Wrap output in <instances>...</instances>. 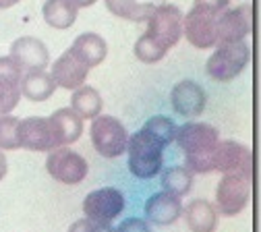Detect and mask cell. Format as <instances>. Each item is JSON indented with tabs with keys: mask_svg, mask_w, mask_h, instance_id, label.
<instances>
[{
	"mask_svg": "<svg viewBox=\"0 0 261 232\" xmlns=\"http://www.w3.org/2000/svg\"><path fill=\"white\" fill-rule=\"evenodd\" d=\"M253 29V9L249 5H239L237 9H228L218 17L216 33L218 44L245 42Z\"/></svg>",
	"mask_w": 261,
	"mask_h": 232,
	"instance_id": "7c38bea8",
	"label": "cell"
},
{
	"mask_svg": "<svg viewBox=\"0 0 261 232\" xmlns=\"http://www.w3.org/2000/svg\"><path fill=\"white\" fill-rule=\"evenodd\" d=\"M128 170L137 178H153L164 164V145L155 141L143 128L137 131L126 143Z\"/></svg>",
	"mask_w": 261,
	"mask_h": 232,
	"instance_id": "7a4b0ae2",
	"label": "cell"
},
{
	"mask_svg": "<svg viewBox=\"0 0 261 232\" xmlns=\"http://www.w3.org/2000/svg\"><path fill=\"white\" fill-rule=\"evenodd\" d=\"M11 58L21 71H27V73L44 71L50 62V54H48L46 44L38 38H31V36H23V38L13 42Z\"/></svg>",
	"mask_w": 261,
	"mask_h": 232,
	"instance_id": "5bb4252c",
	"label": "cell"
},
{
	"mask_svg": "<svg viewBox=\"0 0 261 232\" xmlns=\"http://www.w3.org/2000/svg\"><path fill=\"white\" fill-rule=\"evenodd\" d=\"M87 73H89L87 66L71 50H67L64 54H60L58 60L54 62L50 77L62 89H79L85 83Z\"/></svg>",
	"mask_w": 261,
	"mask_h": 232,
	"instance_id": "2e32d148",
	"label": "cell"
},
{
	"mask_svg": "<svg viewBox=\"0 0 261 232\" xmlns=\"http://www.w3.org/2000/svg\"><path fill=\"white\" fill-rule=\"evenodd\" d=\"M54 89L56 83L46 71H31L25 77H21V93L31 102H46L54 93Z\"/></svg>",
	"mask_w": 261,
	"mask_h": 232,
	"instance_id": "44dd1931",
	"label": "cell"
},
{
	"mask_svg": "<svg viewBox=\"0 0 261 232\" xmlns=\"http://www.w3.org/2000/svg\"><path fill=\"white\" fill-rule=\"evenodd\" d=\"M46 170L58 183L79 185V183L85 181L89 166H87V160L81 153H77L73 149H67V147H58V149L50 151V156L46 160Z\"/></svg>",
	"mask_w": 261,
	"mask_h": 232,
	"instance_id": "ba28073f",
	"label": "cell"
},
{
	"mask_svg": "<svg viewBox=\"0 0 261 232\" xmlns=\"http://www.w3.org/2000/svg\"><path fill=\"white\" fill-rule=\"evenodd\" d=\"M54 131H56V137L60 141V147L64 145H71L75 143L81 133H83V118L73 110V108H60L50 116Z\"/></svg>",
	"mask_w": 261,
	"mask_h": 232,
	"instance_id": "ffe728a7",
	"label": "cell"
},
{
	"mask_svg": "<svg viewBox=\"0 0 261 232\" xmlns=\"http://www.w3.org/2000/svg\"><path fill=\"white\" fill-rule=\"evenodd\" d=\"M216 13L205 11L201 7H193L187 17H182V33L187 36V42L195 48H212L218 44V33H216V23H218Z\"/></svg>",
	"mask_w": 261,
	"mask_h": 232,
	"instance_id": "8fae6325",
	"label": "cell"
},
{
	"mask_svg": "<svg viewBox=\"0 0 261 232\" xmlns=\"http://www.w3.org/2000/svg\"><path fill=\"white\" fill-rule=\"evenodd\" d=\"M228 5H230V0H195V7H201V9L212 11L216 15H220L222 11H226Z\"/></svg>",
	"mask_w": 261,
	"mask_h": 232,
	"instance_id": "4dcf8cb0",
	"label": "cell"
},
{
	"mask_svg": "<svg viewBox=\"0 0 261 232\" xmlns=\"http://www.w3.org/2000/svg\"><path fill=\"white\" fill-rule=\"evenodd\" d=\"M0 149H19V118L0 116Z\"/></svg>",
	"mask_w": 261,
	"mask_h": 232,
	"instance_id": "4316f807",
	"label": "cell"
},
{
	"mask_svg": "<svg viewBox=\"0 0 261 232\" xmlns=\"http://www.w3.org/2000/svg\"><path fill=\"white\" fill-rule=\"evenodd\" d=\"M174 141L187 158V168L197 174L214 172V153L220 143V133L207 122H187L176 128Z\"/></svg>",
	"mask_w": 261,
	"mask_h": 232,
	"instance_id": "6da1fadb",
	"label": "cell"
},
{
	"mask_svg": "<svg viewBox=\"0 0 261 232\" xmlns=\"http://www.w3.org/2000/svg\"><path fill=\"white\" fill-rule=\"evenodd\" d=\"M182 214V203L180 197H174L170 193H153L147 203H145V216L149 222L158 226H168L174 224Z\"/></svg>",
	"mask_w": 261,
	"mask_h": 232,
	"instance_id": "e0dca14e",
	"label": "cell"
},
{
	"mask_svg": "<svg viewBox=\"0 0 261 232\" xmlns=\"http://www.w3.org/2000/svg\"><path fill=\"white\" fill-rule=\"evenodd\" d=\"M147 23L149 27L145 31V36L164 52H168L172 46L178 44L182 36V13L178 11V7L174 5L155 7Z\"/></svg>",
	"mask_w": 261,
	"mask_h": 232,
	"instance_id": "277c9868",
	"label": "cell"
},
{
	"mask_svg": "<svg viewBox=\"0 0 261 232\" xmlns=\"http://www.w3.org/2000/svg\"><path fill=\"white\" fill-rule=\"evenodd\" d=\"M106 7L112 15L126 19V21H147L153 13V5L149 3H137V0H106Z\"/></svg>",
	"mask_w": 261,
	"mask_h": 232,
	"instance_id": "cb8c5ba5",
	"label": "cell"
},
{
	"mask_svg": "<svg viewBox=\"0 0 261 232\" xmlns=\"http://www.w3.org/2000/svg\"><path fill=\"white\" fill-rule=\"evenodd\" d=\"M251 199V181L239 174H224L216 189V208L222 216H239Z\"/></svg>",
	"mask_w": 261,
	"mask_h": 232,
	"instance_id": "8992f818",
	"label": "cell"
},
{
	"mask_svg": "<svg viewBox=\"0 0 261 232\" xmlns=\"http://www.w3.org/2000/svg\"><path fill=\"white\" fill-rule=\"evenodd\" d=\"M182 214L191 232H214L218 226L216 208L205 199H193L187 208H182Z\"/></svg>",
	"mask_w": 261,
	"mask_h": 232,
	"instance_id": "d6986e66",
	"label": "cell"
},
{
	"mask_svg": "<svg viewBox=\"0 0 261 232\" xmlns=\"http://www.w3.org/2000/svg\"><path fill=\"white\" fill-rule=\"evenodd\" d=\"M69 50L87 69H93V66L104 62V58L108 54V46H106L104 38L97 36V33H81V36H77V40L73 42V46Z\"/></svg>",
	"mask_w": 261,
	"mask_h": 232,
	"instance_id": "ac0fdd59",
	"label": "cell"
},
{
	"mask_svg": "<svg viewBox=\"0 0 261 232\" xmlns=\"http://www.w3.org/2000/svg\"><path fill=\"white\" fill-rule=\"evenodd\" d=\"M116 232H151V230H149V224L141 218H126L120 222Z\"/></svg>",
	"mask_w": 261,
	"mask_h": 232,
	"instance_id": "f546056e",
	"label": "cell"
},
{
	"mask_svg": "<svg viewBox=\"0 0 261 232\" xmlns=\"http://www.w3.org/2000/svg\"><path fill=\"white\" fill-rule=\"evenodd\" d=\"M124 210V195L114 187L95 189L83 199V214L97 224H110Z\"/></svg>",
	"mask_w": 261,
	"mask_h": 232,
	"instance_id": "9c48e42d",
	"label": "cell"
},
{
	"mask_svg": "<svg viewBox=\"0 0 261 232\" xmlns=\"http://www.w3.org/2000/svg\"><path fill=\"white\" fill-rule=\"evenodd\" d=\"M19 147L31 149V151H54L60 147V141L56 137L54 124L48 118L42 116H29L19 120Z\"/></svg>",
	"mask_w": 261,
	"mask_h": 232,
	"instance_id": "30bf717a",
	"label": "cell"
},
{
	"mask_svg": "<svg viewBox=\"0 0 261 232\" xmlns=\"http://www.w3.org/2000/svg\"><path fill=\"white\" fill-rule=\"evenodd\" d=\"M253 153L247 145L234 139H224L218 143L214 153V170L224 174H239L253 181Z\"/></svg>",
	"mask_w": 261,
	"mask_h": 232,
	"instance_id": "52a82bcc",
	"label": "cell"
},
{
	"mask_svg": "<svg viewBox=\"0 0 261 232\" xmlns=\"http://www.w3.org/2000/svg\"><path fill=\"white\" fill-rule=\"evenodd\" d=\"M21 99V69L11 56H0V114H9Z\"/></svg>",
	"mask_w": 261,
	"mask_h": 232,
	"instance_id": "9a60e30c",
	"label": "cell"
},
{
	"mask_svg": "<svg viewBox=\"0 0 261 232\" xmlns=\"http://www.w3.org/2000/svg\"><path fill=\"white\" fill-rule=\"evenodd\" d=\"M69 232H116V228H112L110 224H97V222L83 218V220L73 222Z\"/></svg>",
	"mask_w": 261,
	"mask_h": 232,
	"instance_id": "f1b7e54d",
	"label": "cell"
},
{
	"mask_svg": "<svg viewBox=\"0 0 261 232\" xmlns=\"http://www.w3.org/2000/svg\"><path fill=\"white\" fill-rule=\"evenodd\" d=\"M162 187H164V193H170L174 197H182L193 187V172L187 168V166H174V168H170L162 174Z\"/></svg>",
	"mask_w": 261,
	"mask_h": 232,
	"instance_id": "d4e9b609",
	"label": "cell"
},
{
	"mask_svg": "<svg viewBox=\"0 0 261 232\" xmlns=\"http://www.w3.org/2000/svg\"><path fill=\"white\" fill-rule=\"evenodd\" d=\"M71 3H73L77 9H85V7H91V5H95L97 0H71Z\"/></svg>",
	"mask_w": 261,
	"mask_h": 232,
	"instance_id": "d6a6232c",
	"label": "cell"
},
{
	"mask_svg": "<svg viewBox=\"0 0 261 232\" xmlns=\"http://www.w3.org/2000/svg\"><path fill=\"white\" fill-rule=\"evenodd\" d=\"M135 56L141 60V62H158V60H162L166 56V52L162 50L158 44H153L145 33L137 40V44H135Z\"/></svg>",
	"mask_w": 261,
	"mask_h": 232,
	"instance_id": "83f0119b",
	"label": "cell"
},
{
	"mask_svg": "<svg viewBox=\"0 0 261 232\" xmlns=\"http://www.w3.org/2000/svg\"><path fill=\"white\" fill-rule=\"evenodd\" d=\"M7 170H9V166H7V158H5V153L0 151V181H3L5 176H7Z\"/></svg>",
	"mask_w": 261,
	"mask_h": 232,
	"instance_id": "1f68e13d",
	"label": "cell"
},
{
	"mask_svg": "<svg viewBox=\"0 0 261 232\" xmlns=\"http://www.w3.org/2000/svg\"><path fill=\"white\" fill-rule=\"evenodd\" d=\"M170 104L176 114L185 118H195L203 114L207 104V93L205 89L195 83V81H178L170 91Z\"/></svg>",
	"mask_w": 261,
	"mask_h": 232,
	"instance_id": "4fadbf2b",
	"label": "cell"
},
{
	"mask_svg": "<svg viewBox=\"0 0 261 232\" xmlns=\"http://www.w3.org/2000/svg\"><path fill=\"white\" fill-rule=\"evenodd\" d=\"M71 108L81 116V118H95L102 112V95L95 87L81 85L75 89L71 97Z\"/></svg>",
	"mask_w": 261,
	"mask_h": 232,
	"instance_id": "603a6c76",
	"label": "cell"
},
{
	"mask_svg": "<svg viewBox=\"0 0 261 232\" xmlns=\"http://www.w3.org/2000/svg\"><path fill=\"white\" fill-rule=\"evenodd\" d=\"M91 143L95 151L104 158H118L126 151L128 133L124 124L114 116H95L91 122Z\"/></svg>",
	"mask_w": 261,
	"mask_h": 232,
	"instance_id": "5b68a950",
	"label": "cell"
},
{
	"mask_svg": "<svg viewBox=\"0 0 261 232\" xmlns=\"http://www.w3.org/2000/svg\"><path fill=\"white\" fill-rule=\"evenodd\" d=\"M176 128H178L176 122H174L172 118H168V116H153V118H149V120L143 124V131L149 133V135H151L155 141H160L164 147L174 141Z\"/></svg>",
	"mask_w": 261,
	"mask_h": 232,
	"instance_id": "484cf974",
	"label": "cell"
},
{
	"mask_svg": "<svg viewBox=\"0 0 261 232\" xmlns=\"http://www.w3.org/2000/svg\"><path fill=\"white\" fill-rule=\"evenodd\" d=\"M42 13L46 23L54 29H69L77 19V7L71 0H46Z\"/></svg>",
	"mask_w": 261,
	"mask_h": 232,
	"instance_id": "7402d4cb",
	"label": "cell"
},
{
	"mask_svg": "<svg viewBox=\"0 0 261 232\" xmlns=\"http://www.w3.org/2000/svg\"><path fill=\"white\" fill-rule=\"evenodd\" d=\"M251 58V48L245 42H234V44H216V52L207 58V75L216 81H232L237 79L245 66L249 64Z\"/></svg>",
	"mask_w": 261,
	"mask_h": 232,
	"instance_id": "3957f363",
	"label": "cell"
},
{
	"mask_svg": "<svg viewBox=\"0 0 261 232\" xmlns=\"http://www.w3.org/2000/svg\"><path fill=\"white\" fill-rule=\"evenodd\" d=\"M19 3V0H0V9H11Z\"/></svg>",
	"mask_w": 261,
	"mask_h": 232,
	"instance_id": "836d02e7",
	"label": "cell"
}]
</instances>
